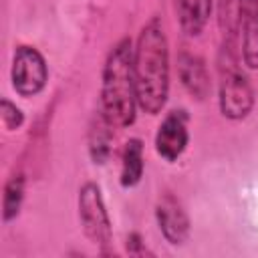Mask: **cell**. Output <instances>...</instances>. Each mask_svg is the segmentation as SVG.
I'll list each match as a JSON object with an SVG mask.
<instances>
[{
  "mask_svg": "<svg viewBox=\"0 0 258 258\" xmlns=\"http://www.w3.org/2000/svg\"><path fill=\"white\" fill-rule=\"evenodd\" d=\"M169 40L161 18H149L133 46V75L137 105L147 115H157L169 97Z\"/></svg>",
  "mask_w": 258,
  "mask_h": 258,
  "instance_id": "1",
  "label": "cell"
},
{
  "mask_svg": "<svg viewBox=\"0 0 258 258\" xmlns=\"http://www.w3.org/2000/svg\"><path fill=\"white\" fill-rule=\"evenodd\" d=\"M103 113L115 127H131L137 117V89L133 75V42L129 36L119 38L101 71V105Z\"/></svg>",
  "mask_w": 258,
  "mask_h": 258,
  "instance_id": "2",
  "label": "cell"
},
{
  "mask_svg": "<svg viewBox=\"0 0 258 258\" xmlns=\"http://www.w3.org/2000/svg\"><path fill=\"white\" fill-rule=\"evenodd\" d=\"M218 107L224 119H246L256 103L254 87L240 67L236 46L222 44L218 58Z\"/></svg>",
  "mask_w": 258,
  "mask_h": 258,
  "instance_id": "3",
  "label": "cell"
},
{
  "mask_svg": "<svg viewBox=\"0 0 258 258\" xmlns=\"http://www.w3.org/2000/svg\"><path fill=\"white\" fill-rule=\"evenodd\" d=\"M79 222L91 244L99 248L101 254H109L113 244V226L103 198V189L97 181H85L77 196Z\"/></svg>",
  "mask_w": 258,
  "mask_h": 258,
  "instance_id": "4",
  "label": "cell"
},
{
  "mask_svg": "<svg viewBox=\"0 0 258 258\" xmlns=\"http://www.w3.org/2000/svg\"><path fill=\"white\" fill-rule=\"evenodd\" d=\"M10 81L16 95L28 99L44 91L48 83V64L42 52L30 44H18L12 54Z\"/></svg>",
  "mask_w": 258,
  "mask_h": 258,
  "instance_id": "5",
  "label": "cell"
},
{
  "mask_svg": "<svg viewBox=\"0 0 258 258\" xmlns=\"http://www.w3.org/2000/svg\"><path fill=\"white\" fill-rule=\"evenodd\" d=\"M187 121H189V115L185 109H171L169 113H165V117L157 125L153 145H155V153L163 161L175 163L187 149V143H189Z\"/></svg>",
  "mask_w": 258,
  "mask_h": 258,
  "instance_id": "6",
  "label": "cell"
},
{
  "mask_svg": "<svg viewBox=\"0 0 258 258\" xmlns=\"http://www.w3.org/2000/svg\"><path fill=\"white\" fill-rule=\"evenodd\" d=\"M155 222L163 236V240L171 246H181L189 238V216L183 208V204L173 194L159 196L155 204Z\"/></svg>",
  "mask_w": 258,
  "mask_h": 258,
  "instance_id": "7",
  "label": "cell"
},
{
  "mask_svg": "<svg viewBox=\"0 0 258 258\" xmlns=\"http://www.w3.org/2000/svg\"><path fill=\"white\" fill-rule=\"evenodd\" d=\"M177 77L181 87L196 99V101H206L212 93V81L210 73L206 67V60L196 54L181 50L177 56Z\"/></svg>",
  "mask_w": 258,
  "mask_h": 258,
  "instance_id": "8",
  "label": "cell"
},
{
  "mask_svg": "<svg viewBox=\"0 0 258 258\" xmlns=\"http://www.w3.org/2000/svg\"><path fill=\"white\" fill-rule=\"evenodd\" d=\"M238 40L244 67L258 71V0H240Z\"/></svg>",
  "mask_w": 258,
  "mask_h": 258,
  "instance_id": "9",
  "label": "cell"
},
{
  "mask_svg": "<svg viewBox=\"0 0 258 258\" xmlns=\"http://www.w3.org/2000/svg\"><path fill=\"white\" fill-rule=\"evenodd\" d=\"M113 129H117L103 109L99 107L89 123V133H87V145H89V157L95 165L107 163L111 149H113Z\"/></svg>",
  "mask_w": 258,
  "mask_h": 258,
  "instance_id": "10",
  "label": "cell"
},
{
  "mask_svg": "<svg viewBox=\"0 0 258 258\" xmlns=\"http://www.w3.org/2000/svg\"><path fill=\"white\" fill-rule=\"evenodd\" d=\"M175 16L187 36H200L210 22L214 0H173Z\"/></svg>",
  "mask_w": 258,
  "mask_h": 258,
  "instance_id": "11",
  "label": "cell"
},
{
  "mask_svg": "<svg viewBox=\"0 0 258 258\" xmlns=\"http://www.w3.org/2000/svg\"><path fill=\"white\" fill-rule=\"evenodd\" d=\"M143 141L139 137H129L121 153V173L119 183L125 189L135 187L143 177Z\"/></svg>",
  "mask_w": 258,
  "mask_h": 258,
  "instance_id": "12",
  "label": "cell"
},
{
  "mask_svg": "<svg viewBox=\"0 0 258 258\" xmlns=\"http://www.w3.org/2000/svg\"><path fill=\"white\" fill-rule=\"evenodd\" d=\"M26 196V177L22 171L12 173L6 183H4V194H2V222L10 224L12 220L18 218L22 204Z\"/></svg>",
  "mask_w": 258,
  "mask_h": 258,
  "instance_id": "13",
  "label": "cell"
},
{
  "mask_svg": "<svg viewBox=\"0 0 258 258\" xmlns=\"http://www.w3.org/2000/svg\"><path fill=\"white\" fill-rule=\"evenodd\" d=\"M0 119L6 131H18L24 125V113L20 107H16V103H12L10 99L2 97L0 99Z\"/></svg>",
  "mask_w": 258,
  "mask_h": 258,
  "instance_id": "14",
  "label": "cell"
},
{
  "mask_svg": "<svg viewBox=\"0 0 258 258\" xmlns=\"http://www.w3.org/2000/svg\"><path fill=\"white\" fill-rule=\"evenodd\" d=\"M125 248H127V252L133 254V256H141V254L147 252V250H145V244H143V238H141L139 232H131V234L127 236Z\"/></svg>",
  "mask_w": 258,
  "mask_h": 258,
  "instance_id": "15",
  "label": "cell"
}]
</instances>
